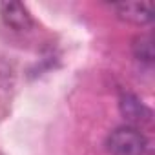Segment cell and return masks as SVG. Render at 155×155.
<instances>
[{"label": "cell", "instance_id": "2", "mask_svg": "<svg viewBox=\"0 0 155 155\" xmlns=\"http://www.w3.org/2000/svg\"><path fill=\"white\" fill-rule=\"evenodd\" d=\"M119 110L120 115L133 126H146L151 122V110L135 95L130 91H122L119 97Z\"/></svg>", "mask_w": 155, "mask_h": 155}, {"label": "cell", "instance_id": "1", "mask_svg": "<svg viewBox=\"0 0 155 155\" xmlns=\"http://www.w3.org/2000/svg\"><path fill=\"white\" fill-rule=\"evenodd\" d=\"M106 146L111 155H144L146 137L133 126H120L108 135Z\"/></svg>", "mask_w": 155, "mask_h": 155}, {"label": "cell", "instance_id": "5", "mask_svg": "<svg viewBox=\"0 0 155 155\" xmlns=\"http://www.w3.org/2000/svg\"><path fill=\"white\" fill-rule=\"evenodd\" d=\"M131 51H133V55H135L137 60L146 62V64H151L153 58H155L153 37L150 33H144V35L135 37L133 38V44H131Z\"/></svg>", "mask_w": 155, "mask_h": 155}, {"label": "cell", "instance_id": "4", "mask_svg": "<svg viewBox=\"0 0 155 155\" xmlns=\"http://www.w3.org/2000/svg\"><path fill=\"white\" fill-rule=\"evenodd\" d=\"M0 17L8 28L15 31H28L33 26V18L28 8L20 2H2L0 4Z\"/></svg>", "mask_w": 155, "mask_h": 155}, {"label": "cell", "instance_id": "3", "mask_svg": "<svg viewBox=\"0 0 155 155\" xmlns=\"http://www.w3.org/2000/svg\"><path fill=\"white\" fill-rule=\"evenodd\" d=\"M117 17L135 26H144L153 20V4L151 2H124L113 6Z\"/></svg>", "mask_w": 155, "mask_h": 155}]
</instances>
